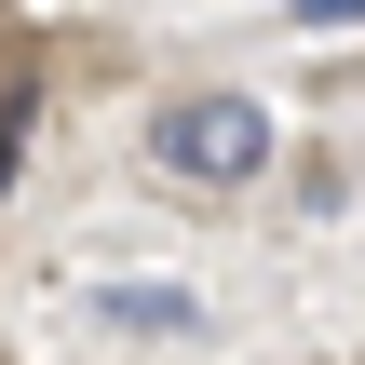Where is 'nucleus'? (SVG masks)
<instances>
[{
    "label": "nucleus",
    "instance_id": "1",
    "mask_svg": "<svg viewBox=\"0 0 365 365\" xmlns=\"http://www.w3.org/2000/svg\"><path fill=\"white\" fill-rule=\"evenodd\" d=\"M149 149H163V176H190V190H244V176H271V108H257V95H176V108L149 122Z\"/></svg>",
    "mask_w": 365,
    "mask_h": 365
},
{
    "label": "nucleus",
    "instance_id": "2",
    "mask_svg": "<svg viewBox=\"0 0 365 365\" xmlns=\"http://www.w3.org/2000/svg\"><path fill=\"white\" fill-rule=\"evenodd\" d=\"M108 325H122V339H203V312H190V298H163V284H122V298H108Z\"/></svg>",
    "mask_w": 365,
    "mask_h": 365
},
{
    "label": "nucleus",
    "instance_id": "3",
    "mask_svg": "<svg viewBox=\"0 0 365 365\" xmlns=\"http://www.w3.org/2000/svg\"><path fill=\"white\" fill-rule=\"evenodd\" d=\"M298 27H365V0H284Z\"/></svg>",
    "mask_w": 365,
    "mask_h": 365
}]
</instances>
